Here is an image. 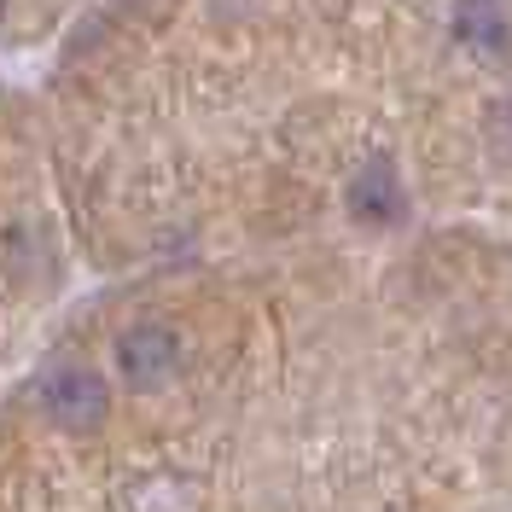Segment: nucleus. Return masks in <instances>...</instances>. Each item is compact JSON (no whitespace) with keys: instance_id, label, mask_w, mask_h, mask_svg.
<instances>
[{"instance_id":"nucleus-1","label":"nucleus","mask_w":512,"mask_h":512,"mask_svg":"<svg viewBox=\"0 0 512 512\" xmlns=\"http://www.w3.org/2000/svg\"><path fill=\"white\" fill-rule=\"evenodd\" d=\"M41 408L59 419L64 431H94L111 414V390H105V379H99L94 367L64 361V367H53L41 379Z\"/></svg>"},{"instance_id":"nucleus-2","label":"nucleus","mask_w":512,"mask_h":512,"mask_svg":"<svg viewBox=\"0 0 512 512\" xmlns=\"http://www.w3.org/2000/svg\"><path fill=\"white\" fill-rule=\"evenodd\" d=\"M175 367H181V338H175V326L140 320V326H128L123 338H117V373H123L134 390H158V384H169Z\"/></svg>"},{"instance_id":"nucleus-3","label":"nucleus","mask_w":512,"mask_h":512,"mask_svg":"<svg viewBox=\"0 0 512 512\" xmlns=\"http://www.w3.org/2000/svg\"><path fill=\"white\" fill-rule=\"evenodd\" d=\"M344 204H350L355 222L390 227V222H402V210H408V187H402V175H396V163H390V158H367L350 175Z\"/></svg>"},{"instance_id":"nucleus-4","label":"nucleus","mask_w":512,"mask_h":512,"mask_svg":"<svg viewBox=\"0 0 512 512\" xmlns=\"http://www.w3.org/2000/svg\"><path fill=\"white\" fill-rule=\"evenodd\" d=\"M454 35L478 53H501L512 41V24H507V6L501 0H454Z\"/></svg>"},{"instance_id":"nucleus-5","label":"nucleus","mask_w":512,"mask_h":512,"mask_svg":"<svg viewBox=\"0 0 512 512\" xmlns=\"http://www.w3.org/2000/svg\"><path fill=\"white\" fill-rule=\"evenodd\" d=\"M204 507V483L175 478V472H152L128 489V512H198Z\"/></svg>"}]
</instances>
